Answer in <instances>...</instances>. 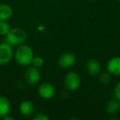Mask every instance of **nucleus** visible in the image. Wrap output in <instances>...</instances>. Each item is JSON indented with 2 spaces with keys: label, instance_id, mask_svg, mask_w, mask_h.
Returning <instances> with one entry per match:
<instances>
[{
  "label": "nucleus",
  "instance_id": "1",
  "mask_svg": "<svg viewBox=\"0 0 120 120\" xmlns=\"http://www.w3.org/2000/svg\"><path fill=\"white\" fill-rule=\"evenodd\" d=\"M13 57L18 64L22 66H29L31 64L34 53L30 46L22 44L17 48L15 53H13Z\"/></svg>",
  "mask_w": 120,
  "mask_h": 120
},
{
  "label": "nucleus",
  "instance_id": "2",
  "mask_svg": "<svg viewBox=\"0 0 120 120\" xmlns=\"http://www.w3.org/2000/svg\"><path fill=\"white\" fill-rule=\"evenodd\" d=\"M26 32L23 29L18 27L11 28L8 33L5 35L6 42H8L12 46H19L22 45L26 40Z\"/></svg>",
  "mask_w": 120,
  "mask_h": 120
},
{
  "label": "nucleus",
  "instance_id": "3",
  "mask_svg": "<svg viewBox=\"0 0 120 120\" xmlns=\"http://www.w3.org/2000/svg\"><path fill=\"white\" fill-rule=\"evenodd\" d=\"M13 53L12 45L6 41L0 43V66L9 64L13 58Z\"/></svg>",
  "mask_w": 120,
  "mask_h": 120
},
{
  "label": "nucleus",
  "instance_id": "4",
  "mask_svg": "<svg viewBox=\"0 0 120 120\" xmlns=\"http://www.w3.org/2000/svg\"><path fill=\"white\" fill-rule=\"evenodd\" d=\"M64 84L68 90H71V91L77 90L81 85L80 76L75 72H68L64 79Z\"/></svg>",
  "mask_w": 120,
  "mask_h": 120
},
{
  "label": "nucleus",
  "instance_id": "5",
  "mask_svg": "<svg viewBox=\"0 0 120 120\" xmlns=\"http://www.w3.org/2000/svg\"><path fill=\"white\" fill-rule=\"evenodd\" d=\"M25 77L26 82L30 86L36 85L40 80V74L38 68L34 66H30L25 71Z\"/></svg>",
  "mask_w": 120,
  "mask_h": 120
},
{
  "label": "nucleus",
  "instance_id": "6",
  "mask_svg": "<svg viewBox=\"0 0 120 120\" xmlns=\"http://www.w3.org/2000/svg\"><path fill=\"white\" fill-rule=\"evenodd\" d=\"M55 92H56V90H55L54 86L52 85L51 83H49V82L42 83L38 88L39 95L45 100H49V99H51L52 97H53V95H55Z\"/></svg>",
  "mask_w": 120,
  "mask_h": 120
},
{
  "label": "nucleus",
  "instance_id": "7",
  "mask_svg": "<svg viewBox=\"0 0 120 120\" xmlns=\"http://www.w3.org/2000/svg\"><path fill=\"white\" fill-rule=\"evenodd\" d=\"M76 63V57L72 53H65L62 54L58 59V64L62 68H69Z\"/></svg>",
  "mask_w": 120,
  "mask_h": 120
},
{
  "label": "nucleus",
  "instance_id": "8",
  "mask_svg": "<svg viewBox=\"0 0 120 120\" xmlns=\"http://www.w3.org/2000/svg\"><path fill=\"white\" fill-rule=\"evenodd\" d=\"M107 70L110 74L120 76V57H113L107 64Z\"/></svg>",
  "mask_w": 120,
  "mask_h": 120
},
{
  "label": "nucleus",
  "instance_id": "9",
  "mask_svg": "<svg viewBox=\"0 0 120 120\" xmlns=\"http://www.w3.org/2000/svg\"><path fill=\"white\" fill-rule=\"evenodd\" d=\"M86 70L91 76H96L100 72V64L98 60L95 58H90L86 64Z\"/></svg>",
  "mask_w": 120,
  "mask_h": 120
},
{
  "label": "nucleus",
  "instance_id": "10",
  "mask_svg": "<svg viewBox=\"0 0 120 120\" xmlns=\"http://www.w3.org/2000/svg\"><path fill=\"white\" fill-rule=\"evenodd\" d=\"M19 110L22 115L28 117L34 113L35 107H34L32 102L29 101V100H24L19 105Z\"/></svg>",
  "mask_w": 120,
  "mask_h": 120
},
{
  "label": "nucleus",
  "instance_id": "11",
  "mask_svg": "<svg viewBox=\"0 0 120 120\" xmlns=\"http://www.w3.org/2000/svg\"><path fill=\"white\" fill-rule=\"evenodd\" d=\"M12 9L9 5L5 4H0V22L8 21L12 16Z\"/></svg>",
  "mask_w": 120,
  "mask_h": 120
},
{
  "label": "nucleus",
  "instance_id": "12",
  "mask_svg": "<svg viewBox=\"0 0 120 120\" xmlns=\"http://www.w3.org/2000/svg\"><path fill=\"white\" fill-rule=\"evenodd\" d=\"M10 112V103L7 97L0 96V118H4Z\"/></svg>",
  "mask_w": 120,
  "mask_h": 120
},
{
  "label": "nucleus",
  "instance_id": "13",
  "mask_svg": "<svg viewBox=\"0 0 120 120\" xmlns=\"http://www.w3.org/2000/svg\"><path fill=\"white\" fill-rule=\"evenodd\" d=\"M120 109V101L118 100H112L108 103L106 106L107 113L114 114Z\"/></svg>",
  "mask_w": 120,
  "mask_h": 120
},
{
  "label": "nucleus",
  "instance_id": "14",
  "mask_svg": "<svg viewBox=\"0 0 120 120\" xmlns=\"http://www.w3.org/2000/svg\"><path fill=\"white\" fill-rule=\"evenodd\" d=\"M10 25L7 22V21H2L0 22V35L5 36L8 31L10 30Z\"/></svg>",
  "mask_w": 120,
  "mask_h": 120
},
{
  "label": "nucleus",
  "instance_id": "15",
  "mask_svg": "<svg viewBox=\"0 0 120 120\" xmlns=\"http://www.w3.org/2000/svg\"><path fill=\"white\" fill-rule=\"evenodd\" d=\"M44 59L40 56H36V57H34L33 59H32V62H31V64L32 66L34 67L37 68H41L42 66L44 65Z\"/></svg>",
  "mask_w": 120,
  "mask_h": 120
},
{
  "label": "nucleus",
  "instance_id": "16",
  "mask_svg": "<svg viewBox=\"0 0 120 120\" xmlns=\"http://www.w3.org/2000/svg\"><path fill=\"white\" fill-rule=\"evenodd\" d=\"M99 80L102 84H107L110 82L111 80V77H110L109 72H102L101 74H100L99 77Z\"/></svg>",
  "mask_w": 120,
  "mask_h": 120
},
{
  "label": "nucleus",
  "instance_id": "17",
  "mask_svg": "<svg viewBox=\"0 0 120 120\" xmlns=\"http://www.w3.org/2000/svg\"><path fill=\"white\" fill-rule=\"evenodd\" d=\"M34 120H49V118L48 116H46L45 114H44V113H39V114L35 115V117L33 118Z\"/></svg>",
  "mask_w": 120,
  "mask_h": 120
},
{
  "label": "nucleus",
  "instance_id": "18",
  "mask_svg": "<svg viewBox=\"0 0 120 120\" xmlns=\"http://www.w3.org/2000/svg\"><path fill=\"white\" fill-rule=\"evenodd\" d=\"M114 94H115V96H116V99L120 101V82H118L116 85V86H115Z\"/></svg>",
  "mask_w": 120,
  "mask_h": 120
},
{
  "label": "nucleus",
  "instance_id": "19",
  "mask_svg": "<svg viewBox=\"0 0 120 120\" xmlns=\"http://www.w3.org/2000/svg\"><path fill=\"white\" fill-rule=\"evenodd\" d=\"M4 120H13L14 118H13V117H12V116H9L8 114V115H6L5 117L4 118Z\"/></svg>",
  "mask_w": 120,
  "mask_h": 120
},
{
  "label": "nucleus",
  "instance_id": "20",
  "mask_svg": "<svg viewBox=\"0 0 120 120\" xmlns=\"http://www.w3.org/2000/svg\"><path fill=\"white\" fill-rule=\"evenodd\" d=\"M118 2H119V3H120V0H118Z\"/></svg>",
  "mask_w": 120,
  "mask_h": 120
}]
</instances>
